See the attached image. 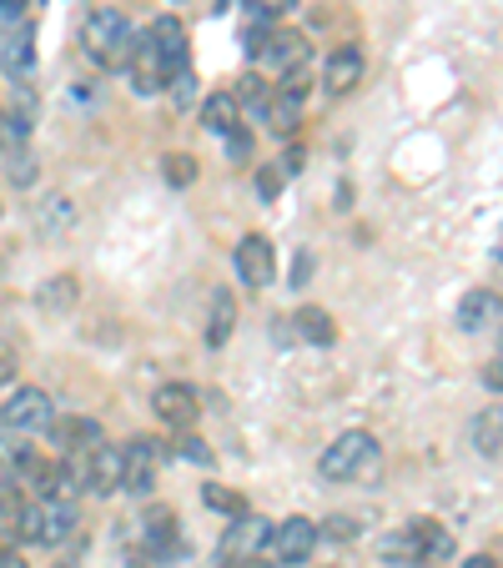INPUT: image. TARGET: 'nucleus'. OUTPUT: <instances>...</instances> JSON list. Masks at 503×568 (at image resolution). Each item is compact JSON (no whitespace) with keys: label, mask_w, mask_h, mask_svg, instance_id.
I'll return each instance as SVG.
<instances>
[{"label":"nucleus","mask_w":503,"mask_h":568,"mask_svg":"<svg viewBox=\"0 0 503 568\" xmlns=\"http://www.w3.org/2000/svg\"><path fill=\"white\" fill-rule=\"evenodd\" d=\"M0 568H31V564L21 558V548H0Z\"/></svg>","instance_id":"39"},{"label":"nucleus","mask_w":503,"mask_h":568,"mask_svg":"<svg viewBox=\"0 0 503 568\" xmlns=\"http://www.w3.org/2000/svg\"><path fill=\"white\" fill-rule=\"evenodd\" d=\"M56 423V403L46 387H11V397L0 403V428L11 433H46Z\"/></svg>","instance_id":"5"},{"label":"nucleus","mask_w":503,"mask_h":568,"mask_svg":"<svg viewBox=\"0 0 503 568\" xmlns=\"http://www.w3.org/2000/svg\"><path fill=\"white\" fill-rule=\"evenodd\" d=\"M202 498H207V508H217V514H227V518H242L247 514V504L237 494H227V488H217V483H207L202 488Z\"/></svg>","instance_id":"28"},{"label":"nucleus","mask_w":503,"mask_h":568,"mask_svg":"<svg viewBox=\"0 0 503 568\" xmlns=\"http://www.w3.org/2000/svg\"><path fill=\"white\" fill-rule=\"evenodd\" d=\"M177 6H182V0H177Z\"/></svg>","instance_id":"44"},{"label":"nucleus","mask_w":503,"mask_h":568,"mask_svg":"<svg viewBox=\"0 0 503 568\" xmlns=\"http://www.w3.org/2000/svg\"><path fill=\"white\" fill-rule=\"evenodd\" d=\"M247 55H252V61H262L268 71L288 75V71H298V65L312 61V45H308V36H298V31H268V21H262V36H258V26L247 31Z\"/></svg>","instance_id":"4"},{"label":"nucleus","mask_w":503,"mask_h":568,"mask_svg":"<svg viewBox=\"0 0 503 568\" xmlns=\"http://www.w3.org/2000/svg\"><path fill=\"white\" fill-rule=\"evenodd\" d=\"M151 413H157L167 428H192L202 418V403H197V387L192 383H161L151 393Z\"/></svg>","instance_id":"10"},{"label":"nucleus","mask_w":503,"mask_h":568,"mask_svg":"<svg viewBox=\"0 0 503 568\" xmlns=\"http://www.w3.org/2000/svg\"><path fill=\"white\" fill-rule=\"evenodd\" d=\"M26 11H31V0H0V36H11L26 26Z\"/></svg>","instance_id":"31"},{"label":"nucleus","mask_w":503,"mask_h":568,"mask_svg":"<svg viewBox=\"0 0 503 568\" xmlns=\"http://www.w3.org/2000/svg\"><path fill=\"white\" fill-rule=\"evenodd\" d=\"M298 0H247V11L258 16V21H278V16H288Z\"/></svg>","instance_id":"33"},{"label":"nucleus","mask_w":503,"mask_h":568,"mask_svg":"<svg viewBox=\"0 0 503 568\" xmlns=\"http://www.w3.org/2000/svg\"><path fill=\"white\" fill-rule=\"evenodd\" d=\"M167 182H172V186L197 182V161L192 156H167Z\"/></svg>","instance_id":"32"},{"label":"nucleus","mask_w":503,"mask_h":568,"mask_svg":"<svg viewBox=\"0 0 503 568\" xmlns=\"http://www.w3.org/2000/svg\"><path fill=\"white\" fill-rule=\"evenodd\" d=\"M76 473H81V488H87V494H97V498L121 494V448L101 443L87 458H76Z\"/></svg>","instance_id":"9"},{"label":"nucleus","mask_w":503,"mask_h":568,"mask_svg":"<svg viewBox=\"0 0 503 568\" xmlns=\"http://www.w3.org/2000/svg\"><path fill=\"white\" fill-rule=\"evenodd\" d=\"M161 458H167V448H161L157 438H131L127 448H121V488L127 494H151L157 488V473H161Z\"/></svg>","instance_id":"7"},{"label":"nucleus","mask_w":503,"mask_h":568,"mask_svg":"<svg viewBox=\"0 0 503 568\" xmlns=\"http://www.w3.org/2000/svg\"><path fill=\"white\" fill-rule=\"evenodd\" d=\"M282 182H288V166H268V172H258V196L272 202V196L282 192Z\"/></svg>","instance_id":"34"},{"label":"nucleus","mask_w":503,"mask_h":568,"mask_svg":"<svg viewBox=\"0 0 503 568\" xmlns=\"http://www.w3.org/2000/svg\"><path fill=\"white\" fill-rule=\"evenodd\" d=\"M318 534H328V538H338V544H348V538H358V518H328V528H318Z\"/></svg>","instance_id":"36"},{"label":"nucleus","mask_w":503,"mask_h":568,"mask_svg":"<svg viewBox=\"0 0 503 568\" xmlns=\"http://www.w3.org/2000/svg\"><path fill=\"white\" fill-rule=\"evenodd\" d=\"M147 41H151V51H157V61L172 75L187 65V26L177 21V16H157L151 31H147Z\"/></svg>","instance_id":"14"},{"label":"nucleus","mask_w":503,"mask_h":568,"mask_svg":"<svg viewBox=\"0 0 503 568\" xmlns=\"http://www.w3.org/2000/svg\"><path fill=\"white\" fill-rule=\"evenodd\" d=\"M473 443H479L483 458H503V403H493L473 418Z\"/></svg>","instance_id":"21"},{"label":"nucleus","mask_w":503,"mask_h":568,"mask_svg":"<svg viewBox=\"0 0 503 568\" xmlns=\"http://www.w3.org/2000/svg\"><path fill=\"white\" fill-rule=\"evenodd\" d=\"M368 61L358 45H343V51L328 55V71H322V87H328V97H348V91H358V81H363Z\"/></svg>","instance_id":"15"},{"label":"nucleus","mask_w":503,"mask_h":568,"mask_svg":"<svg viewBox=\"0 0 503 568\" xmlns=\"http://www.w3.org/2000/svg\"><path fill=\"white\" fill-rule=\"evenodd\" d=\"M232 262H237V277H242L247 287H258V292L278 277V252H272V242H268V236H258V232L237 242V257Z\"/></svg>","instance_id":"11"},{"label":"nucleus","mask_w":503,"mask_h":568,"mask_svg":"<svg viewBox=\"0 0 503 568\" xmlns=\"http://www.w3.org/2000/svg\"><path fill=\"white\" fill-rule=\"evenodd\" d=\"M459 568H503V564H499V558H489V554H473V558H463Z\"/></svg>","instance_id":"41"},{"label":"nucleus","mask_w":503,"mask_h":568,"mask_svg":"<svg viewBox=\"0 0 503 568\" xmlns=\"http://www.w3.org/2000/svg\"><path fill=\"white\" fill-rule=\"evenodd\" d=\"M6 176H11L16 186H36V156L26 146H11L6 151Z\"/></svg>","instance_id":"25"},{"label":"nucleus","mask_w":503,"mask_h":568,"mask_svg":"<svg viewBox=\"0 0 503 568\" xmlns=\"http://www.w3.org/2000/svg\"><path fill=\"white\" fill-rule=\"evenodd\" d=\"M318 538L322 534H318V524H312V518L292 514V518H282V524H272L268 554H272V564H278V568H298V564H308V558H312Z\"/></svg>","instance_id":"6"},{"label":"nucleus","mask_w":503,"mask_h":568,"mask_svg":"<svg viewBox=\"0 0 503 568\" xmlns=\"http://www.w3.org/2000/svg\"><path fill=\"white\" fill-rule=\"evenodd\" d=\"M268 538H272L268 518H258V514L232 518V528H227V538H222V564H232V568L262 564V548H268Z\"/></svg>","instance_id":"8"},{"label":"nucleus","mask_w":503,"mask_h":568,"mask_svg":"<svg viewBox=\"0 0 503 568\" xmlns=\"http://www.w3.org/2000/svg\"><path fill=\"white\" fill-rule=\"evenodd\" d=\"M202 126L212 131V136H227V131L242 126V101H237V91H212V97L202 101Z\"/></svg>","instance_id":"18"},{"label":"nucleus","mask_w":503,"mask_h":568,"mask_svg":"<svg viewBox=\"0 0 503 568\" xmlns=\"http://www.w3.org/2000/svg\"><path fill=\"white\" fill-rule=\"evenodd\" d=\"M499 317H503V302L493 297L489 287L469 292V297L459 302V327H463V333H483V327H493Z\"/></svg>","instance_id":"17"},{"label":"nucleus","mask_w":503,"mask_h":568,"mask_svg":"<svg viewBox=\"0 0 503 568\" xmlns=\"http://www.w3.org/2000/svg\"><path fill=\"white\" fill-rule=\"evenodd\" d=\"M237 101H247V111H252V121H262V116H268L272 87H262V75H247V87H242V97H237Z\"/></svg>","instance_id":"27"},{"label":"nucleus","mask_w":503,"mask_h":568,"mask_svg":"<svg viewBox=\"0 0 503 568\" xmlns=\"http://www.w3.org/2000/svg\"><path fill=\"white\" fill-rule=\"evenodd\" d=\"M46 433L56 438V453H61V458H87L91 448L107 443V433H101L97 418H56Z\"/></svg>","instance_id":"13"},{"label":"nucleus","mask_w":503,"mask_h":568,"mask_svg":"<svg viewBox=\"0 0 503 568\" xmlns=\"http://www.w3.org/2000/svg\"><path fill=\"white\" fill-rule=\"evenodd\" d=\"M237 327V297L227 287L212 292V317H207V347H222Z\"/></svg>","instance_id":"20"},{"label":"nucleus","mask_w":503,"mask_h":568,"mask_svg":"<svg viewBox=\"0 0 503 568\" xmlns=\"http://www.w3.org/2000/svg\"><path fill=\"white\" fill-rule=\"evenodd\" d=\"M453 534L439 524V518H408L403 528H393V534L378 544V554H383V564L393 568H439L453 558Z\"/></svg>","instance_id":"1"},{"label":"nucleus","mask_w":503,"mask_h":568,"mask_svg":"<svg viewBox=\"0 0 503 568\" xmlns=\"http://www.w3.org/2000/svg\"><path fill=\"white\" fill-rule=\"evenodd\" d=\"M36 222H41V232L46 236H61L66 226L76 222V206H71V196H41V202H36Z\"/></svg>","instance_id":"23"},{"label":"nucleus","mask_w":503,"mask_h":568,"mask_svg":"<svg viewBox=\"0 0 503 568\" xmlns=\"http://www.w3.org/2000/svg\"><path fill=\"white\" fill-rule=\"evenodd\" d=\"M16 141H11V111L0 106V151H11Z\"/></svg>","instance_id":"38"},{"label":"nucleus","mask_w":503,"mask_h":568,"mask_svg":"<svg viewBox=\"0 0 503 568\" xmlns=\"http://www.w3.org/2000/svg\"><path fill=\"white\" fill-rule=\"evenodd\" d=\"M56 568H76V564H56Z\"/></svg>","instance_id":"43"},{"label":"nucleus","mask_w":503,"mask_h":568,"mask_svg":"<svg viewBox=\"0 0 503 568\" xmlns=\"http://www.w3.org/2000/svg\"><path fill=\"white\" fill-rule=\"evenodd\" d=\"M499 347H503V327H499Z\"/></svg>","instance_id":"42"},{"label":"nucleus","mask_w":503,"mask_h":568,"mask_svg":"<svg viewBox=\"0 0 503 568\" xmlns=\"http://www.w3.org/2000/svg\"><path fill=\"white\" fill-rule=\"evenodd\" d=\"M31 453V443H26V433H11V428H0V478H11V468Z\"/></svg>","instance_id":"24"},{"label":"nucleus","mask_w":503,"mask_h":568,"mask_svg":"<svg viewBox=\"0 0 503 568\" xmlns=\"http://www.w3.org/2000/svg\"><path fill=\"white\" fill-rule=\"evenodd\" d=\"M227 151H232V161H247V156H252V136H247V131L242 126H237V131H227Z\"/></svg>","instance_id":"37"},{"label":"nucleus","mask_w":503,"mask_h":568,"mask_svg":"<svg viewBox=\"0 0 503 568\" xmlns=\"http://www.w3.org/2000/svg\"><path fill=\"white\" fill-rule=\"evenodd\" d=\"M131 45H137V26L117 11V6H97V11L81 21V51L101 65V71H117L131 61Z\"/></svg>","instance_id":"3"},{"label":"nucleus","mask_w":503,"mask_h":568,"mask_svg":"<svg viewBox=\"0 0 503 568\" xmlns=\"http://www.w3.org/2000/svg\"><path fill=\"white\" fill-rule=\"evenodd\" d=\"M318 473L328 483H373L383 473V443L373 438L368 428H348L322 448Z\"/></svg>","instance_id":"2"},{"label":"nucleus","mask_w":503,"mask_h":568,"mask_svg":"<svg viewBox=\"0 0 503 568\" xmlns=\"http://www.w3.org/2000/svg\"><path fill=\"white\" fill-rule=\"evenodd\" d=\"M16 373H21V357H16L11 343H0V387H11Z\"/></svg>","instance_id":"35"},{"label":"nucleus","mask_w":503,"mask_h":568,"mask_svg":"<svg viewBox=\"0 0 503 568\" xmlns=\"http://www.w3.org/2000/svg\"><path fill=\"white\" fill-rule=\"evenodd\" d=\"M483 383H489V387H493V393H503V357H499V363H493V367H489V373H483Z\"/></svg>","instance_id":"40"},{"label":"nucleus","mask_w":503,"mask_h":568,"mask_svg":"<svg viewBox=\"0 0 503 568\" xmlns=\"http://www.w3.org/2000/svg\"><path fill=\"white\" fill-rule=\"evenodd\" d=\"M292 337L298 343H312V347H328L332 337H338V327H332V317L322 307H302V312H292Z\"/></svg>","instance_id":"19"},{"label":"nucleus","mask_w":503,"mask_h":568,"mask_svg":"<svg viewBox=\"0 0 503 568\" xmlns=\"http://www.w3.org/2000/svg\"><path fill=\"white\" fill-rule=\"evenodd\" d=\"M0 71H6V81H11L16 91L36 81V31H31V21L0 41Z\"/></svg>","instance_id":"12"},{"label":"nucleus","mask_w":503,"mask_h":568,"mask_svg":"<svg viewBox=\"0 0 503 568\" xmlns=\"http://www.w3.org/2000/svg\"><path fill=\"white\" fill-rule=\"evenodd\" d=\"M302 101L308 97H292V91H272V101H268V126L278 131V136H292V131L302 126Z\"/></svg>","instance_id":"22"},{"label":"nucleus","mask_w":503,"mask_h":568,"mask_svg":"<svg viewBox=\"0 0 503 568\" xmlns=\"http://www.w3.org/2000/svg\"><path fill=\"white\" fill-rule=\"evenodd\" d=\"M141 548L157 558L177 554V514L172 508H151V514L141 518Z\"/></svg>","instance_id":"16"},{"label":"nucleus","mask_w":503,"mask_h":568,"mask_svg":"<svg viewBox=\"0 0 503 568\" xmlns=\"http://www.w3.org/2000/svg\"><path fill=\"white\" fill-rule=\"evenodd\" d=\"M167 91H172V106H177V111L192 106V101H197V75H192V65H182V71L167 81Z\"/></svg>","instance_id":"29"},{"label":"nucleus","mask_w":503,"mask_h":568,"mask_svg":"<svg viewBox=\"0 0 503 568\" xmlns=\"http://www.w3.org/2000/svg\"><path fill=\"white\" fill-rule=\"evenodd\" d=\"M172 453H177V458H192V463H212V448H207L192 428H177V448Z\"/></svg>","instance_id":"30"},{"label":"nucleus","mask_w":503,"mask_h":568,"mask_svg":"<svg viewBox=\"0 0 503 568\" xmlns=\"http://www.w3.org/2000/svg\"><path fill=\"white\" fill-rule=\"evenodd\" d=\"M76 302V277H51L41 287V307L46 312H56V307H71Z\"/></svg>","instance_id":"26"}]
</instances>
